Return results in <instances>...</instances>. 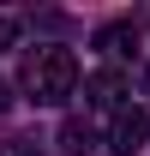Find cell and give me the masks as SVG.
<instances>
[{
	"instance_id": "cell-5",
	"label": "cell",
	"mask_w": 150,
	"mask_h": 156,
	"mask_svg": "<svg viewBox=\"0 0 150 156\" xmlns=\"http://www.w3.org/2000/svg\"><path fill=\"white\" fill-rule=\"evenodd\" d=\"M60 150H66V156H84V150H96V126L72 114L66 126H60Z\"/></svg>"
},
{
	"instance_id": "cell-8",
	"label": "cell",
	"mask_w": 150,
	"mask_h": 156,
	"mask_svg": "<svg viewBox=\"0 0 150 156\" xmlns=\"http://www.w3.org/2000/svg\"><path fill=\"white\" fill-rule=\"evenodd\" d=\"M0 108H6V84H0Z\"/></svg>"
},
{
	"instance_id": "cell-7",
	"label": "cell",
	"mask_w": 150,
	"mask_h": 156,
	"mask_svg": "<svg viewBox=\"0 0 150 156\" xmlns=\"http://www.w3.org/2000/svg\"><path fill=\"white\" fill-rule=\"evenodd\" d=\"M12 156H42V150H36V138H24V144H18Z\"/></svg>"
},
{
	"instance_id": "cell-2",
	"label": "cell",
	"mask_w": 150,
	"mask_h": 156,
	"mask_svg": "<svg viewBox=\"0 0 150 156\" xmlns=\"http://www.w3.org/2000/svg\"><path fill=\"white\" fill-rule=\"evenodd\" d=\"M84 102L102 108V114H120V108H126V72H120V66L90 72V78H84Z\"/></svg>"
},
{
	"instance_id": "cell-3",
	"label": "cell",
	"mask_w": 150,
	"mask_h": 156,
	"mask_svg": "<svg viewBox=\"0 0 150 156\" xmlns=\"http://www.w3.org/2000/svg\"><path fill=\"white\" fill-rule=\"evenodd\" d=\"M144 138H150V114L144 108H120V114H114V132H108V150L114 156H132Z\"/></svg>"
},
{
	"instance_id": "cell-1",
	"label": "cell",
	"mask_w": 150,
	"mask_h": 156,
	"mask_svg": "<svg viewBox=\"0 0 150 156\" xmlns=\"http://www.w3.org/2000/svg\"><path fill=\"white\" fill-rule=\"evenodd\" d=\"M24 84H30V96L36 102H66L78 90V60L72 48H36V60H30V72H24Z\"/></svg>"
},
{
	"instance_id": "cell-9",
	"label": "cell",
	"mask_w": 150,
	"mask_h": 156,
	"mask_svg": "<svg viewBox=\"0 0 150 156\" xmlns=\"http://www.w3.org/2000/svg\"><path fill=\"white\" fill-rule=\"evenodd\" d=\"M144 90H150V72H144Z\"/></svg>"
},
{
	"instance_id": "cell-6",
	"label": "cell",
	"mask_w": 150,
	"mask_h": 156,
	"mask_svg": "<svg viewBox=\"0 0 150 156\" xmlns=\"http://www.w3.org/2000/svg\"><path fill=\"white\" fill-rule=\"evenodd\" d=\"M12 42H18V18H0V54H6Z\"/></svg>"
},
{
	"instance_id": "cell-4",
	"label": "cell",
	"mask_w": 150,
	"mask_h": 156,
	"mask_svg": "<svg viewBox=\"0 0 150 156\" xmlns=\"http://www.w3.org/2000/svg\"><path fill=\"white\" fill-rule=\"evenodd\" d=\"M96 48L108 60H126V54H138V24L132 18H114V24H102L96 30Z\"/></svg>"
}]
</instances>
